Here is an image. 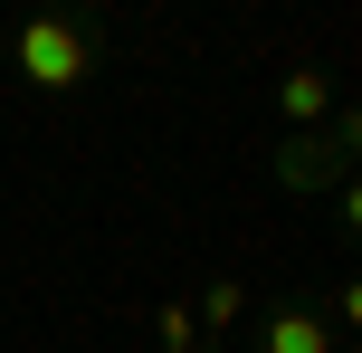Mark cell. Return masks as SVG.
Masks as SVG:
<instances>
[{"mask_svg":"<svg viewBox=\"0 0 362 353\" xmlns=\"http://www.w3.org/2000/svg\"><path fill=\"white\" fill-rule=\"evenodd\" d=\"M95 67H105V10L95 0H48L10 29V76L29 96H76L95 86Z\"/></svg>","mask_w":362,"mask_h":353,"instance_id":"obj_1","label":"cell"},{"mask_svg":"<svg viewBox=\"0 0 362 353\" xmlns=\"http://www.w3.org/2000/svg\"><path fill=\"white\" fill-rule=\"evenodd\" d=\"M353 153H362V115H353V105H334V125H325V134H276L267 182L286 191V201H334V191L353 182Z\"/></svg>","mask_w":362,"mask_h":353,"instance_id":"obj_2","label":"cell"},{"mask_svg":"<svg viewBox=\"0 0 362 353\" xmlns=\"http://www.w3.org/2000/svg\"><path fill=\"white\" fill-rule=\"evenodd\" d=\"M334 344H344V335L325 325V306H315L305 287L257 306V353H334Z\"/></svg>","mask_w":362,"mask_h":353,"instance_id":"obj_3","label":"cell"},{"mask_svg":"<svg viewBox=\"0 0 362 353\" xmlns=\"http://www.w3.org/2000/svg\"><path fill=\"white\" fill-rule=\"evenodd\" d=\"M334 105H344V96H334V76L315 67V57H296V67L276 76V115H286V134H325Z\"/></svg>","mask_w":362,"mask_h":353,"instance_id":"obj_4","label":"cell"},{"mask_svg":"<svg viewBox=\"0 0 362 353\" xmlns=\"http://www.w3.org/2000/svg\"><path fill=\"white\" fill-rule=\"evenodd\" d=\"M248 287H238V277H210V287H200V296H191V325H200V344H219V353H229V335H238V325H248Z\"/></svg>","mask_w":362,"mask_h":353,"instance_id":"obj_5","label":"cell"},{"mask_svg":"<svg viewBox=\"0 0 362 353\" xmlns=\"http://www.w3.org/2000/svg\"><path fill=\"white\" fill-rule=\"evenodd\" d=\"M153 344H163V353H219V344H200L191 296H163V306H153Z\"/></svg>","mask_w":362,"mask_h":353,"instance_id":"obj_6","label":"cell"},{"mask_svg":"<svg viewBox=\"0 0 362 353\" xmlns=\"http://www.w3.org/2000/svg\"><path fill=\"white\" fill-rule=\"evenodd\" d=\"M353 229H362V191L344 182V191H334V239H353Z\"/></svg>","mask_w":362,"mask_h":353,"instance_id":"obj_7","label":"cell"}]
</instances>
